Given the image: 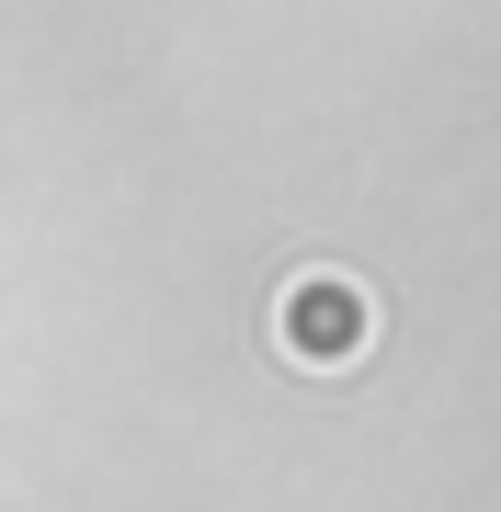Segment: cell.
Returning <instances> with one entry per match:
<instances>
[{
	"mask_svg": "<svg viewBox=\"0 0 501 512\" xmlns=\"http://www.w3.org/2000/svg\"><path fill=\"white\" fill-rule=\"evenodd\" d=\"M285 342H297V353H353V342H365V296L297 285V296H285Z\"/></svg>",
	"mask_w": 501,
	"mask_h": 512,
	"instance_id": "6da1fadb",
	"label": "cell"
}]
</instances>
